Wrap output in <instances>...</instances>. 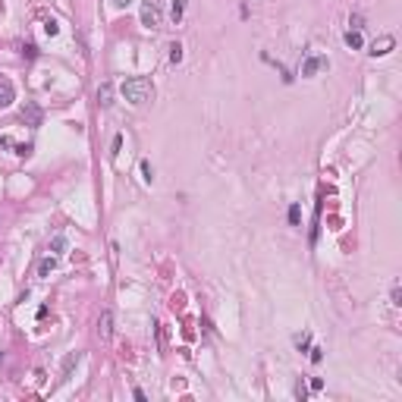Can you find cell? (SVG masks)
Wrapping results in <instances>:
<instances>
[{
  "mask_svg": "<svg viewBox=\"0 0 402 402\" xmlns=\"http://www.w3.org/2000/svg\"><path fill=\"white\" fill-rule=\"evenodd\" d=\"M98 336L101 339L113 336V311H101V318H98Z\"/></svg>",
  "mask_w": 402,
  "mask_h": 402,
  "instance_id": "5b68a950",
  "label": "cell"
},
{
  "mask_svg": "<svg viewBox=\"0 0 402 402\" xmlns=\"http://www.w3.org/2000/svg\"><path fill=\"white\" fill-rule=\"evenodd\" d=\"M289 220H292V223H299V220H302V208H299V205H292V208H289Z\"/></svg>",
  "mask_w": 402,
  "mask_h": 402,
  "instance_id": "2e32d148",
  "label": "cell"
},
{
  "mask_svg": "<svg viewBox=\"0 0 402 402\" xmlns=\"http://www.w3.org/2000/svg\"><path fill=\"white\" fill-rule=\"evenodd\" d=\"M41 117H44V113H41V107H38V104H32V101H28V104H22L19 120H22L25 126H41Z\"/></svg>",
  "mask_w": 402,
  "mask_h": 402,
  "instance_id": "3957f363",
  "label": "cell"
},
{
  "mask_svg": "<svg viewBox=\"0 0 402 402\" xmlns=\"http://www.w3.org/2000/svg\"><path fill=\"white\" fill-rule=\"evenodd\" d=\"M13 151L19 154V157H28L32 154V145H13Z\"/></svg>",
  "mask_w": 402,
  "mask_h": 402,
  "instance_id": "ac0fdd59",
  "label": "cell"
},
{
  "mask_svg": "<svg viewBox=\"0 0 402 402\" xmlns=\"http://www.w3.org/2000/svg\"><path fill=\"white\" fill-rule=\"evenodd\" d=\"M50 251L53 254H63L66 251V239H63V236H53V239H50Z\"/></svg>",
  "mask_w": 402,
  "mask_h": 402,
  "instance_id": "7c38bea8",
  "label": "cell"
},
{
  "mask_svg": "<svg viewBox=\"0 0 402 402\" xmlns=\"http://www.w3.org/2000/svg\"><path fill=\"white\" fill-rule=\"evenodd\" d=\"M390 299H393V305H396V308L402 305V289H399V283L393 286V292H390Z\"/></svg>",
  "mask_w": 402,
  "mask_h": 402,
  "instance_id": "e0dca14e",
  "label": "cell"
},
{
  "mask_svg": "<svg viewBox=\"0 0 402 402\" xmlns=\"http://www.w3.org/2000/svg\"><path fill=\"white\" fill-rule=\"evenodd\" d=\"M141 173H145V182H151V163L141 160Z\"/></svg>",
  "mask_w": 402,
  "mask_h": 402,
  "instance_id": "ffe728a7",
  "label": "cell"
},
{
  "mask_svg": "<svg viewBox=\"0 0 402 402\" xmlns=\"http://www.w3.org/2000/svg\"><path fill=\"white\" fill-rule=\"evenodd\" d=\"M296 396H299V399L305 402V399H308V387H302V383H296Z\"/></svg>",
  "mask_w": 402,
  "mask_h": 402,
  "instance_id": "44dd1931",
  "label": "cell"
},
{
  "mask_svg": "<svg viewBox=\"0 0 402 402\" xmlns=\"http://www.w3.org/2000/svg\"><path fill=\"white\" fill-rule=\"evenodd\" d=\"M0 361H4V355H0Z\"/></svg>",
  "mask_w": 402,
  "mask_h": 402,
  "instance_id": "4316f807",
  "label": "cell"
},
{
  "mask_svg": "<svg viewBox=\"0 0 402 402\" xmlns=\"http://www.w3.org/2000/svg\"><path fill=\"white\" fill-rule=\"evenodd\" d=\"M324 66H327L324 57H308V60L302 63V76H305V79H311V76H318V69H324Z\"/></svg>",
  "mask_w": 402,
  "mask_h": 402,
  "instance_id": "8992f818",
  "label": "cell"
},
{
  "mask_svg": "<svg viewBox=\"0 0 402 402\" xmlns=\"http://www.w3.org/2000/svg\"><path fill=\"white\" fill-rule=\"evenodd\" d=\"M113 4H117V7H129V4H132V0H113Z\"/></svg>",
  "mask_w": 402,
  "mask_h": 402,
  "instance_id": "484cf974",
  "label": "cell"
},
{
  "mask_svg": "<svg viewBox=\"0 0 402 402\" xmlns=\"http://www.w3.org/2000/svg\"><path fill=\"white\" fill-rule=\"evenodd\" d=\"M98 104L101 107H110L113 104V85L110 82H101V88H98Z\"/></svg>",
  "mask_w": 402,
  "mask_h": 402,
  "instance_id": "ba28073f",
  "label": "cell"
},
{
  "mask_svg": "<svg viewBox=\"0 0 402 402\" xmlns=\"http://www.w3.org/2000/svg\"><path fill=\"white\" fill-rule=\"evenodd\" d=\"M53 267H57V254H50V258H44L41 264H38V273H41V277H50V270Z\"/></svg>",
  "mask_w": 402,
  "mask_h": 402,
  "instance_id": "8fae6325",
  "label": "cell"
},
{
  "mask_svg": "<svg viewBox=\"0 0 402 402\" xmlns=\"http://www.w3.org/2000/svg\"><path fill=\"white\" fill-rule=\"evenodd\" d=\"M44 32H47V35H57V32H60V25L53 22V19H47V22H44Z\"/></svg>",
  "mask_w": 402,
  "mask_h": 402,
  "instance_id": "d6986e66",
  "label": "cell"
},
{
  "mask_svg": "<svg viewBox=\"0 0 402 402\" xmlns=\"http://www.w3.org/2000/svg\"><path fill=\"white\" fill-rule=\"evenodd\" d=\"M22 53H25V57H28V60H35V57H38V47H32V44H28V47H25Z\"/></svg>",
  "mask_w": 402,
  "mask_h": 402,
  "instance_id": "603a6c76",
  "label": "cell"
},
{
  "mask_svg": "<svg viewBox=\"0 0 402 402\" xmlns=\"http://www.w3.org/2000/svg\"><path fill=\"white\" fill-rule=\"evenodd\" d=\"M308 339H311V336H308V333H302V336H296V346H299V349H305V346H308Z\"/></svg>",
  "mask_w": 402,
  "mask_h": 402,
  "instance_id": "7402d4cb",
  "label": "cell"
},
{
  "mask_svg": "<svg viewBox=\"0 0 402 402\" xmlns=\"http://www.w3.org/2000/svg\"><path fill=\"white\" fill-rule=\"evenodd\" d=\"M79 364V352H72V355H66V361H63V377H69V371Z\"/></svg>",
  "mask_w": 402,
  "mask_h": 402,
  "instance_id": "4fadbf2b",
  "label": "cell"
},
{
  "mask_svg": "<svg viewBox=\"0 0 402 402\" xmlns=\"http://www.w3.org/2000/svg\"><path fill=\"white\" fill-rule=\"evenodd\" d=\"M349 25H352V32H361V28H364V19L355 13V16H349Z\"/></svg>",
  "mask_w": 402,
  "mask_h": 402,
  "instance_id": "9a60e30c",
  "label": "cell"
},
{
  "mask_svg": "<svg viewBox=\"0 0 402 402\" xmlns=\"http://www.w3.org/2000/svg\"><path fill=\"white\" fill-rule=\"evenodd\" d=\"M393 47H396V38H393V35H380V38L371 41V50H368V53H374V57H383V53H390Z\"/></svg>",
  "mask_w": 402,
  "mask_h": 402,
  "instance_id": "277c9868",
  "label": "cell"
},
{
  "mask_svg": "<svg viewBox=\"0 0 402 402\" xmlns=\"http://www.w3.org/2000/svg\"><path fill=\"white\" fill-rule=\"evenodd\" d=\"M16 101V91H13V82H7V79H0V110L4 107H10Z\"/></svg>",
  "mask_w": 402,
  "mask_h": 402,
  "instance_id": "52a82bcc",
  "label": "cell"
},
{
  "mask_svg": "<svg viewBox=\"0 0 402 402\" xmlns=\"http://www.w3.org/2000/svg\"><path fill=\"white\" fill-rule=\"evenodd\" d=\"M141 25L151 28V32L163 28V7H160V0H141Z\"/></svg>",
  "mask_w": 402,
  "mask_h": 402,
  "instance_id": "7a4b0ae2",
  "label": "cell"
},
{
  "mask_svg": "<svg viewBox=\"0 0 402 402\" xmlns=\"http://www.w3.org/2000/svg\"><path fill=\"white\" fill-rule=\"evenodd\" d=\"M170 63H182V44H170Z\"/></svg>",
  "mask_w": 402,
  "mask_h": 402,
  "instance_id": "5bb4252c",
  "label": "cell"
},
{
  "mask_svg": "<svg viewBox=\"0 0 402 402\" xmlns=\"http://www.w3.org/2000/svg\"><path fill=\"white\" fill-rule=\"evenodd\" d=\"M321 358H324V352H321V349H311V361H314V364H318V361H321Z\"/></svg>",
  "mask_w": 402,
  "mask_h": 402,
  "instance_id": "d4e9b609",
  "label": "cell"
},
{
  "mask_svg": "<svg viewBox=\"0 0 402 402\" xmlns=\"http://www.w3.org/2000/svg\"><path fill=\"white\" fill-rule=\"evenodd\" d=\"M123 98L129 101V104H148L154 98V85L151 79H145V76H132V79H126L123 82Z\"/></svg>",
  "mask_w": 402,
  "mask_h": 402,
  "instance_id": "6da1fadb",
  "label": "cell"
},
{
  "mask_svg": "<svg viewBox=\"0 0 402 402\" xmlns=\"http://www.w3.org/2000/svg\"><path fill=\"white\" fill-rule=\"evenodd\" d=\"M0 148H13V138H7V135H0Z\"/></svg>",
  "mask_w": 402,
  "mask_h": 402,
  "instance_id": "cb8c5ba5",
  "label": "cell"
},
{
  "mask_svg": "<svg viewBox=\"0 0 402 402\" xmlns=\"http://www.w3.org/2000/svg\"><path fill=\"white\" fill-rule=\"evenodd\" d=\"M182 13H186V0H173V4H170V19L179 22V19H182Z\"/></svg>",
  "mask_w": 402,
  "mask_h": 402,
  "instance_id": "30bf717a",
  "label": "cell"
},
{
  "mask_svg": "<svg viewBox=\"0 0 402 402\" xmlns=\"http://www.w3.org/2000/svg\"><path fill=\"white\" fill-rule=\"evenodd\" d=\"M346 44H349L352 50H358V47H364V38H361V32H346Z\"/></svg>",
  "mask_w": 402,
  "mask_h": 402,
  "instance_id": "9c48e42d",
  "label": "cell"
}]
</instances>
